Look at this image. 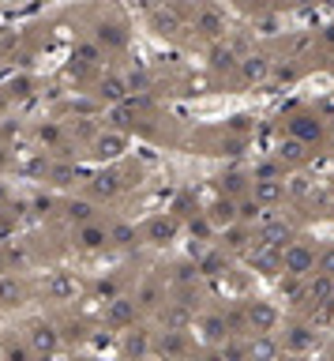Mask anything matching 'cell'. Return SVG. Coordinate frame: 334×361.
Listing matches in <instances>:
<instances>
[{"label": "cell", "mask_w": 334, "mask_h": 361, "mask_svg": "<svg viewBox=\"0 0 334 361\" xmlns=\"http://www.w3.org/2000/svg\"><path fill=\"white\" fill-rule=\"evenodd\" d=\"M315 260H319V252H315L308 241H293L290 248H282V271L293 275V279H312Z\"/></svg>", "instance_id": "1"}, {"label": "cell", "mask_w": 334, "mask_h": 361, "mask_svg": "<svg viewBox=\"0 0 334 361\" xmlns=\"http://www.w3.org/2000/svg\"><path fill=\"white\" fill-rule=\"evenodd\" d=\"M139 312H143V309H139L135 298H128V294H117L113 301H106V309H101V320H106L109 331H132Z\"/></svg>", "instance_id": "2"}, {"label": "cell", "mask_w": 334, "mask_h": 361, "mask_svg": "<svg viewBox=\"0 0 334 361\" xmlns=\"http://www.w3.org/2000/svg\"><path fill=\"white\" fill-rule=\"evenodd\" d=\"M177 237H181V215L165 211V215L147 218V226H143V241H147V245H154V248H169Z\"/></svg>", "instance_id": "3"}, {"label": "cell", "mask_w": 334, "mask_h": 361, "mask_svg": "<svg viewBox=\"0 0 334 361\" xmlns=\"http://www.w3.org/2000/svg\"><path fill=\"white\" fill-rule=\"evenodd\" d=\"M26 346L34 350V358H38V361H49V358L60 350V331H57V323L34 320L31 328H26Z\"/></svg>", "instance_id": "4"}, {"label": "cell", "mask_w": 334, "mask_h": 361, "mask_svg": "<svg viewBox=\"0 0 334 361\" xmlns=\"http://www.w3.org/2000/svg\"><path fill=\"white\" fill-rule=\"evenodd\" d=\"M244 312H248V331H252V335H274L278 323H282V312H278L271 301H263V298L248 301Z\"/></svg>", "instance_id": "5"}, {"label": "cell", "mask_w": 334, "mask_h": 361, "mask_svg": "<svg viewBox=\"0 0 334 361\" xmlns=\"http://www.w3.org/2000/svg\"><path fill=\"white\" fill-rule=\"evenodd\" d=\"M285 128H290L293 140H301V143H308V147H319L323 136H327V125H323L319 113H293Z\"/></svg>", "instance_id": "6"}, {"label": "cell", "mask_w": 334, "mask_h": 361, "mask_svg": "<svg viewBox=\"0 0 334 361\" xmlns=\"http://www.w3.org/2000/svg\"><path fill=\"white\" fill-rule=\"evenodd\" d=\"M256 241H259L256 230L244 226V222H237V226H229V230H222V234H218V248L226 256H248Z\"/></svg>", "instance_id": "7"}, {"label": "cell", "mask_w": 334, "mask_h": 361, "mask_svg": "<svg viewBox=\"0 0 334 361\" xmlns=\"http://www.w3.org/2000/svg\"><path fill=\"white\" fill-rule=\"evenodd\" d=\"M192 26H196L199 38L218 42L222 34L229 31V19H226V12H218L215 4H203V8H196V15H192Z\"/></svg>", "instance_id": "8"}, {"label": "cell", "mask_w": 334, "mask_h": 361, "mask_svg": "<svg viewBox=\"0 0 334 361\" xmlns=\"http://www.w3.org/2000/svg\"><path fill=\"white\" fill-rule=\"evenodd\" d=\"M124 151H128V132H117V128H106L90 140V154L98 162H117Z\"/></svg>", "instance_id": "9"}, {"label": "cell", "mask_w": 334, "mask_h": 361, "mask_svg": "<svg viewBox=\"0 0 334 361\" xmlns=\"http://www.w3.org/2000/svg\"><path fill=\"white\" fill-rule=\"evenodd\" d=\"M184 354H188V335L184 331H169V328H162L154 335V350H151V358L158 361H181Z\"/></svg>", "instance_id": "10"}, {"label": "cell", "mask_w": 334, "mask_h": 361, "mask_svg": "<svg viewBox=\"0 0 334 361\" xmlns=\"http://www.w3.org/2000/svg\"><path fill=\"white\" fill-rule=\"evenodd\" d=\"M244 260H248V267H252V271L267 275V279L282 275V248H271V245H263V241H256L252 252H248Z\"/></svg>", "instance_id": "11"}, {"label": "cell", "mask_w": 334, "mask_h": 361, "mask_svg": "<svg viewBox=\"0 0 334 361\" xmlns=\"http://www.w3.org/2000/svg\"><path fill=\"white\" fill-rule=\"evenodd\" d=\"M192 323H196V309H192L188 294H184L181 301H165V305H162V328H169V331H188Z\"/></svg>", "instance_id": "12"}, {"label": "cell", "mask_w": 334, "mask_h": 361, "mask_svg": "<svg viewBox=\"0 0 334 361\" xmlns=\"http://www.w3.org/2000/svg\"><path fill=\"white\" fill-rule=\"evenodd\" d=\"M256 237L271 248H290L297 241V230H293V222H285V218H267L263 226L256 230Z\"/></svg>", "instance_id": "13"}, {"label": "cell", "mask_w": 334, "mask_h": 361, "mask_svg": "<svg viewBox=\"0 0 334 361\" xmlns=\"http://www.w3.org/2000/svg\"><path fill=\"white\" fill-rule=\"evenodd\" d=\"M72 241H76V248H83V252H101V248L113 245V241H109V226H101V222H87V226H76Z\"/></svg>", "instance_id": "14"}, {"label": "cell", "mask_w": 334, "mask_h": 361, "mask_svg": "<svg viewBox=\"0 0 334 361\" xmlns=\"http://www.w3.org/2000/svg\"><path fill=\"white\" fill-rule=\"evenodd\" d=\"M237 76L244 79V83H267V79L274 76V61L263 57V53H248V57H240Z\"/></svg>", "instance_id": "15"}, {"label": "cell", "mask_w": 334, "mask_h": 361, "mask_svg": "<svg viewBox=\"0 0 334 361\" xmlns=\"http://www.w3.org/2000/svg\"><path fill=\"white\" fill-rule=\"evenodd\" d=\"M94 95L106 102V106H120V102L132 98V87H128L124 76H117V72H106V76L98 79V90H94Z\"/></svg>", "instance_id": "16"}, {"label": "cell", "mask_w": 334, "mask_h": 361, "mask_svg": "<svg viewBox=\"0 0 334 361\" xmlns=\"http://www.w3.org/2000/svg\"><path fill=\"white\" fill-rule=\"evenodd\" d=\"M199 328H203L207 346H226V342L233 339V331H229V323H226V312H207V316H199Z\"/></svg>", "instance_id": "17"}, {"label": "cell", "mask_w": 334, "mask_h": 361, "mask_svg": "<svg viewBox=\"0 0 334 361\" xmlns=\"http://www.w3.org/2000/svg\"><path fill=\"white\" fill-rule=\"evenodd\" d=\"M87 188L94 200H117V192L124 188V181H120L117 170H98L94 177H87Z\"/></svg>", "instance_id": "18"}, {"label": "cell", "mask_w": 334, "mask_h": 361, "mask_svg": "<svg viewBox=\"0 0 334 361\" xmlns=\"http://www.w3.org/2000/svg\"><path fill=\"white\" fill-rule=\"evenodd\" d=\"M151 350H154V335H151L147 328L124 331V358H128V361H143V358H151Z\"/></svg>", "instance_id": "19"}, {"label": "cell", "mask_w": 334, "mask_h": 361, "mask_svg": "<svg viewBox=\"0 0 334 361\" xmlns=\"http://www.w3.org/2000/svg\"><path fill=\"white\" fill-rule=\"evenodd\" d=\"M94 42H98L106 53H117V49H124V45H128V31H124L120 23L101 19V23L94 26Z\"/></svg>", "instance_id": "20"}, {"label": "cell", "mask_w": 334, "mask_h": 361, "mask_svg": "<svg viewBox=\"0 0 334 361\" xmlns=\"http://www.w3.org/2000/svg\"><path fill=\"white\" fill-rule=\"evenodd\" d=\"M203 215H207L210 222H215V230H218V234L240 222V218H237V200H229V196H218L207 211H203Z\"/></svg>", "instance_id": "21"}, {"label": "cell", "mask_w": 334, "mask_h": 361, "mask_svg": "<svg viewBox=\"0 0 334 361\" xmlns=\"http://www.w3.org/2000/svg\"><path fill=\"white\" fill-rule=\"evenodd\" d=\"M79 294V282L72 279L68 271H53L49 279H45V298L49 301H72Z\"/></svg>", "instance_id": "22"}, {"label": "cell", "mask_w": 334, "mask_h": 361, "mask_svg": "<svg viewBox=\"0 0 334 361\" xmlns=\"http://www.w3.org/2000/svg\"><path fill=\"white\" fill-rule=\"evenodd\" d=\"M72 61L83 64V68H98V64H106V49L94 38H79L72 45Z\"/></svg>", "instance_id": "23"}, {"label": "cell", "mask_w": 334, "mask_h": 361, "mask_svg": "<svg viewBox=\"0 0 334 361\" xmlns=\"http://www.w3.org/2000/svg\"><path fill=\"white\" fill-rule=\"evenodd\" d=\"M282 358V346H278L274 335H252L248 339V361H278Z\"/></svg>", "instance_id": "24"}, {"label": "cell", "mask_w": 334, "mask_h": 361, "mask_svg": "<svg viewBox=\"0 0 334 361\" xmlns=\"http://www.w3.org/2000/svg\"><path fill=\"white\" fill-rule=\"evenodd\" d=\"M319 335H315L312 328H304V323H293L290 331H285V354H304V350H312Z\"/></svg>", "instance_id": "25"}, {"label": "cell", "mask_w": 334, "mask_h": 361, "mask_svg": "<svg viewBox=\"0 0 334 361\" xmlns=\"http://www.w3.org/2000/svg\"><path fill=\"white\" fill-rule=\"evenodd\" d=\"M274 159L282 162V166H301L304 159H308V143H301V140H293V136H285V140L274 147Z\"/></svg>", "instance_id": "26"}, {"label": "cell", "mask_w": 334, "mask_h": 361, "mask_svg": "<svg viewBox=\"0 0 334 361\" xmlns=\"http://www.w3.org/2000/svg\"><path fill=\"white\" fill-rule=\"evenodd\" d=\"M267 211H271V207H263V203H259V200L252 196V192L237 200V218L244 222V226H252V222H259V226H263V222L271 218V215H267Z\"/></svg>", "instance_id": "27"}, {"label": "cell", "mask_w": 334, "mask_h": 361, "mask_svg": "<svg viewBox=\"0 0 334 361\" xmlns=\"http://www.w3.org/2000/svg\"><path fill=\"white\" fill-rule=\"evenodd\" d=\"M252 196L263 207H278L285 200V181H252Z\"/></svg>", "instance_id": "28"}, {"label": "cell", "mask_w": 334, "mask_h": 361, "mask_svg": "<svg viewBox=\"0 0 334 361\" xmlns=\"http://www.w3.org/2000/svg\"><path fill=\"white\" fill-rule=\"evenodd\" d=\"M218 192L222 196H229V200H240V196H248L252 192V177H244V173H222L218 177Z\"/></svg>", "instance_id": "29"}, {"label": "cell", "mask_w": 334, "mask_h": 361, "mask_svg": "<svg viewBox=\"0 0 334 361\" xmlns=\"http://www.w3.org/2000/svg\"><path fill=\"white\" fill-rule=\"evenodd\" d=\"M135 113H139V109L132 106V102H120V106H109V109H106V128L128 132V128L135 125Z\"/></svg>", "instance_id": "30"}, {"label": "cell", "mask_w": 334, "mask_h": 361, "mask_svg": "<svg viewBox=\"0 0 334 361\" xmlns=\"http://www.w3.org/2000/svg\"><path fill=\"white\" fill-rule=\"evenodd\" d=\"M139 237H143V230H135L132 222H109V241H113L117 248H135Z\"/></svg>", "instance_id": "31"}, {"label": "cell", "mask_w": 334, "mask_h": 361, "mask_svg": "<svg viewBox=\"0 0 334 361\" xmlns=\"http://www.w3.org/2000/svg\"><path fill=\"white\" fill-rule=\"evenodd\" d=\"M23 298H26L23 282L12 279V275H0V309H19Z\"/></svg>", "instance_id": "32"}, {"label": "cell", "mask_w": 334, "mask_h": 361, "mask_svg": "<svg viewBox=\"0 0 334 361\" xmlns=\"http://www.w3.org/2000/svg\"><path fill=\"white\" fill-rule=\"evenodd\" d=\"M308 298L315 305H331L334 301V279H331V275H319V271L312 275V279H308Z\"/></svg>", "instance_id": "33"}, {"label": "cell", "mask_w": 334, "mask_h": 361, "mask_svg": "<svg viewBox=\"0 0 334 361\" xmlns=\"http://www.w3.org/2000/svg\"><path fill=\"white\" fill-rule=\"evenodd\" d=\"M151 23H154L158 34H177V31H181V15H177V8H154Z\"/></svg>", "instance_id": "34"}, {"label": "cell", "mask_w": 334, "mask_h": 361, "mask_svg": "<svg viewBox=\"0 0 334 361\" xmlns=\"http://www.w3.org/2000/svg\"><path fill=\"white\" fill-rule=\"evenodd\" d=\"M76 177H79V166L76 162H53L49 166V184H53V188H68Z\"/></svg>", "instance_id": "35"}, {"label": "cell", "mask_w": 334, "mask_h": 361, "mask_svg": "<svg viewBox=\"0 0 334 361\" xmlns=\"http://www.w3.org/2000/svg\"><path fill=\"white\" fill-rule=\"evenodd\" d=\"M64 215H68V222H76V226H87V222H98V218H94L98 211H94V203H90V200H72L68 207H64Z\"/></svg>", "instance_id": "36"}, {"label": "cell", "mask_w": 334, "mask_h": 361, "mask_svg": "<svg viewBox=\"0 0 334 361\" xmlns=\"http://www.w3.org/2000/svg\"><path fill=\"white\" fill-rule=\"evenodd\" d=\"M210 68L215 72H237L240 61H237V53L229 49V45H215V49H210Z\"/></svg>", "instance_id": "37"}, {"label": "cell", "mask_w": 334, "mask_h": 361, "mask_svg": "<svg viewBox=\"0 0 334 361\" xmlns=\"http://www.w3.org/2000/svg\"><path fill=\"white\" fill-rule=\"evenodd\" d=\"M135 301H139V309H158V305L165 301V294H162V286H158V282H143L135 290Z\"/></svg>", "instance_id": "38"}, {"label": "cell", "mask_w": 334, "mask_h": 361, "mask_svg": "<svg viewBox=\"0 0 334 361\" xmlns=\"http://www.w3.org/2000/svg\"><path fill=\"white\" fill-rule=\"evenodd\" d=\"M278 290H282V298H290V301H304V298H308V282L293 279V275H285V279L278 282Z\"/></svg>", "instance_id": "39"}, {"label": "cell", "mask_w": 334, "mask_h": 361, "mask_svg": "<svg viewBox=\"0 0 334 361\" xmlns=\"http://www.w3.org/2000/svg\"><path fill=\"white\" fill-rule=\"evenodd\" d=\"M188 230H192V237H199V241H210V237H218L215 222H210L207 215H196V218H188Z\"/></svg>", "instance_id": "40"}, {"label": "cell", "mask_w": 334, "mask_h": 361, "mask_svg": "<svg viewBox=\"0 0 334 361\" xmlns=\"http://www.w3.org/2000/svg\"><path fill=\"white\" fill-rule=\"evenodd\" d=\"M8 98H12V102H19V98H31L34 95V79L31 76H19V79H12V83H8Z\"/></svg>", "instance_id": "41"}, {"label": "cell", "mask_w": 334, "mask_h": 361, "mask_svg": "<svg viewBox=\"0 0 334 361\" xmlns=\"http://www.w3.org/2000/svg\"><path fill=\"white\" fill-rule=\"evenodd\" d=\"M282 170H285V166L278 162V159H271V162L256 166V170H252V181H282Z\"/></svg>", "instance_id": "42"}, {"label": "cell", "mask_w": 334, "mask_h": 361, "mask_svg": "<svg viewBox=\"0 0 334 361\" xmlns=\"http://www.w3.org/2000/svg\"><path fill=\"white\" fill-rule=\"evenodd\" d=\"M4 361H38V358H34V350L26 346V339H23V342H8V346H4Z\"/></svg>", "instance_id": "43"}, {"label": "cell", "mask_w": 334, "mask_h": 361, "mask_svg": "<svg viewBox=\"0 0 334 361\" xmlns=\"http://www.w3.org/2000/svg\"><path fill=\"white\" fill-rule=\"evenodd\" d=\"M34 136H38V140L45 143V147H60V125H38V132H34Z\"/></svg>", "instance_id": "44"}, {"label": "cell", "mask_w": 334, "mask_h": 361, "mask_svg": "<svg viewBox=\"0 0 334 361\" xmlns=\"http://www.w3.org/2000/svg\"><path fill=\"white\" fill-rule=\"evenodd\" d=\"M278 31H282V19H278V15H256V34H267V38H271Z\"/></svg>", "instance_id": "45"}, {"label": "cell", "mask_w": 334, "mask_h": 361, "mask_svg": "<svg viewBox=\"0 0 334 361\" xmlns=\"http://www.w3.org/2000/svg\"><path fill=\"white\" fill-rule=\"evenodd\" d=\"M315 271H319V275H331V279H334V245L319 248V260H315Z\"/></svg>", "instance_id": "46"}, {"label": "cell", "mask_w": 334, "mask_h": 361, "mask_svg": "<svg viewBox=\"0 0 334 361\" xmlns=\"http://www.w3.org/2000/svg\"><path fill=\"white\" fill-rule=\"evenodd\" d=\"M248 128H252V117H248V113H237V117H229V136H244Z\"/></svg>", "instance_id": "47"}, {"label": "cell", "mask_w": 334, "mask_h": 361, "mask_svg": "<svg viewBox=\"0 0 334 361\" xmlns=\"http://www.w3.org/2000/svg\"><path fill=\"white\" fill-rule=\"evenodd\" d=\"M218 151L222 154H240V151H244V140H240V136H229V140L218 143Z\"/></svg>", "instance_id": "48"}, {"label": "cell", "mask_w": 334, "mask_h": 361, "mask_svg": "<svg viewBox=\"0 0 334 361\" xmlns=\"http://www.w3.org/2000/svg\"><path fill=\"white\" fill-rule=\"evenodd\" d=\"M285 192H293V196H308L312 184H308V177H293L290 184H285Z\"/></svg>", "instance_id": "49"}, {"label": "cell", "mask_w": 334, "mask_h": 361, "mask_svg": "<svg viewBox=\"0 0 334 361\" xmlns=\"http://www.w3.org/2000/svg\"><path fill=\"white\" fill-rule=\"evenodd\" d=\"M128 87H132V90H147V87H151L147 72H132V76H128Z\"/></svg>", "instance_id": "50"}, {"label": "cell", "mask_w": 334, "mask_h": 361, "mask_svg": "<svg viewBox=\"0 0 334 361\" xmlns=\"http://www.w3.org/2000/svg\"><path fill=\"white\" fill-rule=\"evenodd\" d=\"M274 79H297V68H293V64H278V68H274Z\"/></svg>", "instance_id": "51"}, {"label": "cell", "mask_w": 334, "mask_h": 361, "mask_svg": "<svg viewBox=\"0 0 334 361\" xmlns=\"http://www.w3.org/2000/svg\"><path fill=\"white\" fill-rule=\"evenodd\" d=\"M203 361H229V358H226V350H222V346H207Z\"/></svg>", "instance_id": "52"}, {"label": "cell", "mask_w": 334, "mask_h": 361, "mask_svg": "<svg viewBox=\"0 0 334 361\" xmlns=\"http://www.w3.org/2000/svg\"><path fill=\"white\" fill-rule=\"evenodd\" d=\"M323 42H327L331 49H334V23H331V26H323Z\"/></svg>", "instance_id": "53"}, {"label": "cell", "mask_w": 334, "mask_h": 361, "mask_svg": "<svg viewBox=\"0 0 334 361\" xmlns=\"http://www.w3.org/2000/svg\"><path fill=\"white\" fill-rule=\"evenodd\" d=\"M8 102H12V98H8V90L0 87V113H4V109H8Z\"/></svg>", "instance_id": "54"}, {"label": "cell", "mask_w": 334, "mask_h": 361, "mask_svg": "<svg viewBox=\"0 0 334 361\" xmlns=\"http://www.w3.org/2000/svg\"><path fill=\"white\" fill-rule=\"evenodd\" d=\"M4 271H8V252L0 248V275H4Z\"/></svg>", "instance_id": "55"}, {"label": "cell", "mask_w": 334, "mask_h": 361, "mask_svg": "<svg viewBox=\"0 0 334 361\" xmlns=\"http://www.w3.org/2000/svg\"><path fill=\"white\" fill-rule=\"evenodd\" d=\"M319 4H323V8H331V12H334V0H319Z\"/></svg>", "instance_id": "56"}, {"label": "cell", "mask_w": 334, "mask_h": 361, "mask_svg": "<svg viewBox=\"0 0 334 361\" xmlns=\"http://www.w3.org/2000/svg\"><path fill=\"white\" fill-rule=\"evenodd\" d=\"M4 162H8V154H4V151H0V166H4Z\"/></svg>", "instance_id": "57"}, {"label": "cell", "mask_w": 334, "mask_h": 361, "mask_svg": "<svg viewBox=\"0 0 334 361\" xmlns=\"http://www.w3.org/2000/svg\"><path fill=\"white\" fill-rule=\"evenodd\" d=\"M143 361H158V358H143Z\"/></svg>", "instance_id": "58"}, {"label": "cell", "mask_w": 334, "mask_h": 361, "mask_svg": "<svg viewBox=\"0 0 334 361\" xmlns=\"http://www.w3.org/2000/svg\"><path fill=\"white\" fill-rule=\"evenodd\" d=\"M0 361H4V354H0Z\"/></svg>", "instance_id": "59"}, {"label": "cell", "mask_w": 334, "mask_h": 361, "mask_svg": "<svg viewBox=\"0 0 334 361\" xmlns=\"http://www.w3.org/2000/svg\"><path fill=\"white\" fill-rule=\"evenodd\" d=\"M331 132H334V128H331Z\"/></svg>", "instance_id": "60"}]
</instances>
